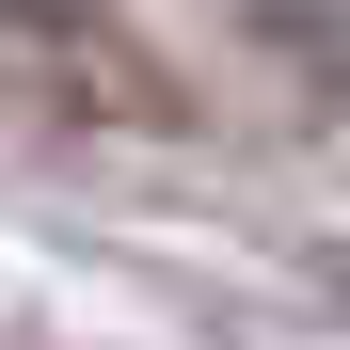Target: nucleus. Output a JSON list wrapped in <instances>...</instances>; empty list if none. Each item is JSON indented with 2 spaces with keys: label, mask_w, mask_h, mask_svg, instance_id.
<instances>
[{
  "label": "nucleus",
  "mask_w": 350,
  "mask_h": 350,
  "mask_svg": "<svg viewBox=\"0 0 350 350\" xmlns=\"http://www.w3.org/2000/svg\"><path fill=\"white\" fill-rule=\"evenodd\" d=\"M0 111H32V128H175V80L96 0H0Z\"/></svg>",
  "instance_id": "nucleus-1"
}]
</instances>
